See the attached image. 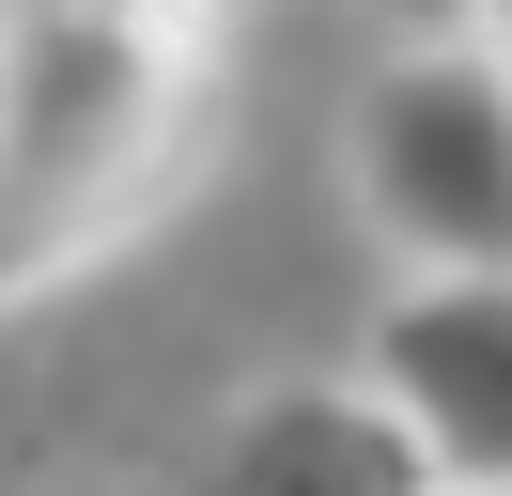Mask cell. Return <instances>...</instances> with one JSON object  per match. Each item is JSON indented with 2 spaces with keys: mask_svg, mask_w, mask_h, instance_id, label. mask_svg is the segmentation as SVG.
<instances>
[{
  "mask_svg": "<svg viewBox=\"0 0 512 496\" xmlns=\"http://www.w3.org/2000/svg\"><path fill=\"white\" fill-rule=\"evenodd\" d=\"M357 202L419 248V279H512V47L419 31L357 78Z\"/></svg>",
  "mask_w": 512,
  "mask_h": 496,
  "instance_id": "7a4b0ae2",
  "label": "cell"
},
{
  "mask_svg": "<svg viewBox=\"0 0 512 496\" xmlns=\"http://www.w3.org/2000/svg\"><path fill=\"white\" fill-rule=\"evenodd\" d=\"M373 403L450 496H512V279H404L373 310Z\"/></svg>",
  "mask_w": 512,
  "mask_h": 496,
  "instance_id": "3957f363",
  "label": "cell"
},
{
  "mask_svg": "<svg viewBox=\"0 0 512 496\" xmlns=\"http://www.w3.org/2000/svg\"><path fill=\"white\" fill-rule=\"evenodd\" d=\"M202 496H450V481L373 388H264L218 419Z\"/></svg>",
  "mask_w": 512,
  "mask_h": 496,
  "instance_id": "277c9868",
  "label": "cell"
},
{
  "mask_svg": "<svg viewBox=\"0 0 512 496\" xmlns=\"http://www.w3.org/2000/svg\"><path fill=\"white\" fill-rule=\"evenodd\" d=\"M94 496H140V481H94Z\"/></svg>",
  "mask_w": 512,
  "mask_h": 496,
  "instance_id": "5b68a950",
  "label": "cell"
},
{
  "mask_svg": "<svg viewBox=\"0 0 512 496\" xmlns=\"http://www.w3.org/2000/svg\"><path fill=\"white\" fill-rule=\"evenodd\" d=\"M202 93H218L202 16H109V0L0 16V295L16 310H47L78 264L171 217V186L202 171Z\"/></svg>",
  "mask_w": 512,
  "mask_h": 496,
  "instance_id": "6da1fadb",
  "label": "cell"
}]
</instances>
